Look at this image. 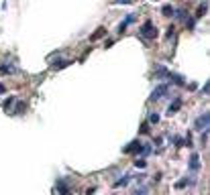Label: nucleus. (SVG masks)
<instances>
[{"mask_svg":"<svg viewBox=\"0 0 210 195\" xmlns=\"http://www.w3.org/2000/svg\"><path fill=\"white\" fill-rule=\"evenodd\" d=\"M141 33H143V37H147V39H153V37L157 35V29L153 27V23H149V20H147V23L143 24V29H141Z\"/></svg>","mask_w":210,"mask_h":195,"instance_id":"obj_1","label":"nucleus"},{"mask_svg":"<svg viewBox=\"0 0 210 195\" xmlns=\"http://www.w3.org/2000/svg\"><path fill=\"white\" fill-rule=\"evenodd\" d=\"M165 94H167V85L163 84V85H159V88H155V89H153V94H151V100H153V102H155V100L163 98Z\"/></svg>","mask_w":210,"mask_h":195,"instance_id":"obj_2","label":"nucleus"},{"mask_svg":"<svg viewBox=\"0 0 210 195\" xmlns=\"http://www.w3.org/2000/svg\"><path fill=\"white\" fill-rule=\"evenodd\" d=\"M208 122H210V116H208V114H202L198 120H196V128H198V130H204V128L208 126Z\"/></svg>","mask_w":210,"mask_h":195,"instance_id":"obj_3","label":"nucleus"},{"mask_svg":"<svg viewBox=\"0 0 210 195\" xmlns=\"http://www.w3.org/2000/svg\"><path fill=\"white\" fill-rule=\"evenodd\" d=\"M139 149H141V144H139L137 140H133L131 144H127L122 150H125V153H139Z\"/></svg>","mask_w":210,"mask_h":195,"instance_id":"obj_4","label":"nucleus"},{"mask_svg":"<svg viewBox=\"0 0 210 195\" xmlns=\"http://www.w3.org/2000/svg\"><path fill=\"white\" fill-rule=\"evenodd\" d=\"M200 159H198V154H192V159H190V169H194V171H198V167H200Z\"/></svg>","mask_w":210,"mask_h":195,"instance_id":"obj_5","label":"nucleus"},{"mask_svg":"<svg viewBox=\"0 0 210 195\" xmlns=\"http://www.w3.org/2000/svg\"><path fill=\"white\" fill-rule=\"evenodd\" d=\"M179 106H182V100H175V102L167 108V114H173L175 110H179Z\"/></svg>","mask_w":210,"mask_h":195,"instance_id":"obj_6","label":"nucleus"},{"mask_svg":"<svg viewBox=\"0 0 210 195\" xmlns=\"http://www.w3.org/2000/svg\"><path fill=\"white\" fill-rule=\"evenodd\" d=\"M104 35H106V29H102V27H100V29H98V31L94 33L90 39H92V41H98V39H100V37H104Z\"/></svg>","mask_w":210,"mask_h":195,"instance_id":"obj_7","label":"nucleus"},{"mask_svg":"<svg viewBox=\"0 0 210 195\" xmlns=\"http://www.w3.org/2000/svg\"><path fill=\"white\" fill-rule=\"evenodd\" d=\"M173 14H175V19H179V20L186 19V10H182V8H179V10H173Z\"/></svg>","mask_w":210,"mask_h":195,"instance_id":"obj_8","label":"nucleus"},{"mask_svg":"<svg viewBox=\"0 0 210 195\" xmlns=\"http://www.w3.org/2000/svg\"><path fill=\"white\" fill-rule=\"evenodd\" d=\"M163 14L165 16H173V8H171L169 4H165V6H163Z\"/></svg>","mask_w":210,"mask_h":195,"instance_id":"obj_9","label":"nucleus"},{"mask_svg":"<svg viewBox=\"0 0 210 195\" xmlns=\"http://www.w3.org/2000/svg\"><path fill=\"white\" fill-rule=\"evenodd\" d=\"M53 67H55V69H61V67H67V61H65V59H61V61H55V63H53Z\"/></svg>","mask_w":210,"mask_h":195,"instance_id":"obj_10","label":"nucleus"},{"mask_svg":"<svg viewBox=\"0 0 210 195\" xmlns=\"http://www.w3.org/2000/svg\"><path fill=\"white\" fill-rule=\"evenodd\" d=\"M206 8H208V4H206V2H202V4H200V6H198V16H202L204 12H206Z\"/></svg>","mask_w":210,"mask_h":195,"instance_id":"obj_11","label":"nucleus"},{"mask_svg":"<svg viewBox=\"0 0 210 195\" xmlns=\"http://www.w3.org/2000/svg\"><path fill=\"white\" fill-rule=\"evenodd\" d=\"M128 179H131L128 175H127V177H122L121 181H116V187H122V185H127V183H128Z\"/></svg>","mask_w":210,"mask_h":195,"instance_id":"obj_12","label":"nucleus"},{"mask_svg":"<svg viewBox=\"0 0 210 195\" xmlns=\"http://www.w3.org/2000/svg\"><path fill=\"white\" fill-rule=\"evenodd\" d=\"M57 187H59V191H61L63 195H67V193H70V189H67V185H63V183H59V185H57Z\"/></svg>","mask_w":210,"mask_h":195,"instance_id":"obj_13","label":"nucleus"},{"mask_svg":"<svg viewBox=\"0 0 210 195\" xmlns=\"http://www.w3.org/2000/svg\"><path fill=\"white\" fill-rule=\"evenodd\" d=\"M149 122H151V124H157V122H159V116H157V114H151V116H149Z\"/></svg>","mask_w":210,"mask_h":195,"instance_id":"obj_14","label":"nucleus"},{"mask_svg":"<svg viewBox=\"0 0 210 195\" xmlns=\"http://www.w3.org/2000/svg\"><path fill=\"white\" fill-rule=\"evenodd\" d=\"M0 73H14V67H0Z\"/></svg>","mask_w":210,"mask_h":195,"instance_id":"obj_15","label":"nucleus"},{"mask_svg":"<svg viewBox=\"0 0 210 195\" xmlns=\"http://www.w3.org/2000/svg\"><path fill=\"white\" fill-rule=\"evenodd\" d=\"M135 165H137V167H139V169H145V167H147V163H145L143 159H139V161H137Z\"/></svg>","mask_w":210,"mask_h":195,"instance_id":"obj_16","label":"nucleus"},{"mask_svg":"<svg viewBox=\"0 0 210 195\" xmlns=\"http://www.w3.org/2000/svg\"><path fill=\"white\" fill-rule=\"evenodd\" d=\"M25 110V104L23 102H19V104H16V112H19V114H20V112H23Z\"/></svg>","mask_w":210,"mask_h":195,"instance_id":"obj_17","label":"nucleus"},{"mask_svg":"<svg viewBox=\"0 0 210 195\" xmlns=\"http://www.w3.org/2000/svg\"><path fill=\"white\" fill-rule=\"evenodd\" d=\"M0 94H4V85L2 84H0Z\"/></svg>","mask_w":210,"mask_h":195,"instance_id":"obj_18","label":"nucleus"}]
</instances>
